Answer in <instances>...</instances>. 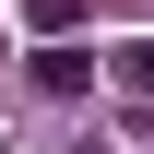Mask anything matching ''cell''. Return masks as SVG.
I'll list each match as a JSON object with an SVG mask.
<instances>
[{
	"label": "cell",
	"instance_id": "1",
	"mask_svg": "<svg viewBox=\"0 0 154 154\" xmlns=\"http://www.w3.org/2000/svg\"><path fill=\"white\" fill-rule=\"evenodd\" d=\"M36 83H48V95H83L95 59H83V48H36Z\"/></svg>",
	"mask_w": 154,
	"mask_h": 154
},
{
	"label": "cell",
	"instance_id": "2",
	"mask_svg": "<svg viewBox=\"0 0 154 154\" xmlns=\"http://www.w3.org/2000/svg\"><path fill=\"white\" fill-rule=\"evenodd\" d=\"M119 83H131V95H154V36H142V48H119Z\"/></svg>",
	"mask_w": 154,
	"mask_h": 154
}]
</instances>
